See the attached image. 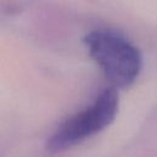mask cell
<instances>
[{"instance_id":"1","label":"cell","mask_w":157,"mask_h":157,"mask_svg":"<svg viewBox=\"0 0 157 157\" xmlns=\"http://www.w3.org/2000/svg\"><path fill=\"white\" fill-rule=\"evenodd\" d=\"M85 43L91 58L99 65L113 87H128L139 76L141 54L121 34L97 29L86 36Z\"/></svg>"},{"instance_id":"2","label":"cell","mask_w":157,"mask_h":157,"mask_svg":"<svg viewBox=\"0 0 157 157\" xmlns=\"http://www.w3.org/2000/svg\"><path fill=\"white\" fill-rule=\"evenodd\" d=\"M119 105V96L115 87L103 90L93 103L65 120L48 140L52 152L70 148L87 137L105 129L115 118Z\"/></svg>"}]
</instances>
